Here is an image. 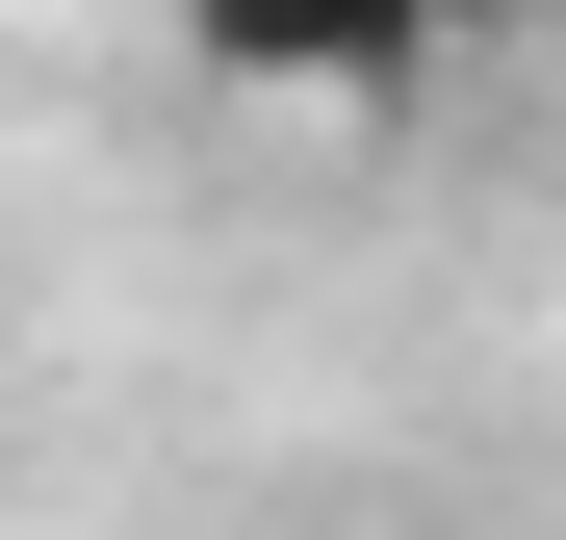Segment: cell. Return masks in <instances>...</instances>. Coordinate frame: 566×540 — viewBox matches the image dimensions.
Wrapping results in <instances>:
<instances>
[{
	"mask_svg": "<svg viewBox=\"0 0 566 540\" xmlns=\"http://www.w3.org/2000/svg\"><path fill=\"white\" fill-rule=\"evenodd\" d=\"M180 52H207L232 104H412V77H438L412 0H180Z\"/></svg>",
	"mask_w": 566,
	"mask_h": 540,
	"instance_id": "1",
	"label": "cell"
},
{
	"mask_svg": "<svg viewBox=\"0 0 566 540\" xmlns=\"http://www.w3.org/2000/svg\"><path fill=\"white\" fill-rule=\"evenodd\" d=\"M412 27H438V52H490V27H541V0H412Z\"/></svg>",
	"mask_w": 566,
	"mask_h": 540,
	"instance_id": "2",
	"label": "cell"
}]
</instances>
